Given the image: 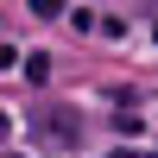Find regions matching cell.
<instances>
[{"label": "cell", "mask_w": 158, "mask_h": 158, "mask_svg": "<svg viewBox=\"0 0 158 158\" xmlns=\"http://www.w3.org/2000/svg\"><path fill=\"white\" fill-rule=\"evenodd\" d=\"M6 63H13V44H0V70H6Z\"/></svg>", "instance_id": "7a4b0ae2"}, {"label": "cell", "mask_w": 158, "mask_h": 158, "mask_svg": "<svg viewBox=\"0 0 158 158\" xmlns=\"http://www.w3.org/2000/svg\"><path fill=\"white\" fill-rule=\"evenodd\" d=\"M146 158H158V152H146Z\"/></svg>", "instance_id": "3957f363"}, {"label": "cell", "mask_w": 158, "mask_h": 158, "mask_svg": "<svg viewBox=\"0 0 158 158\" xmlns=\"http://www.w3.org/2000/svg\"><path fill=\"white\" fill-rule=\"evenodd\" d=\"M32 127L51 139V146H76V133H82V120L63 114V108H32Z\"/></svg>", "instance_id": "6da1fadb"}]
</instances>
